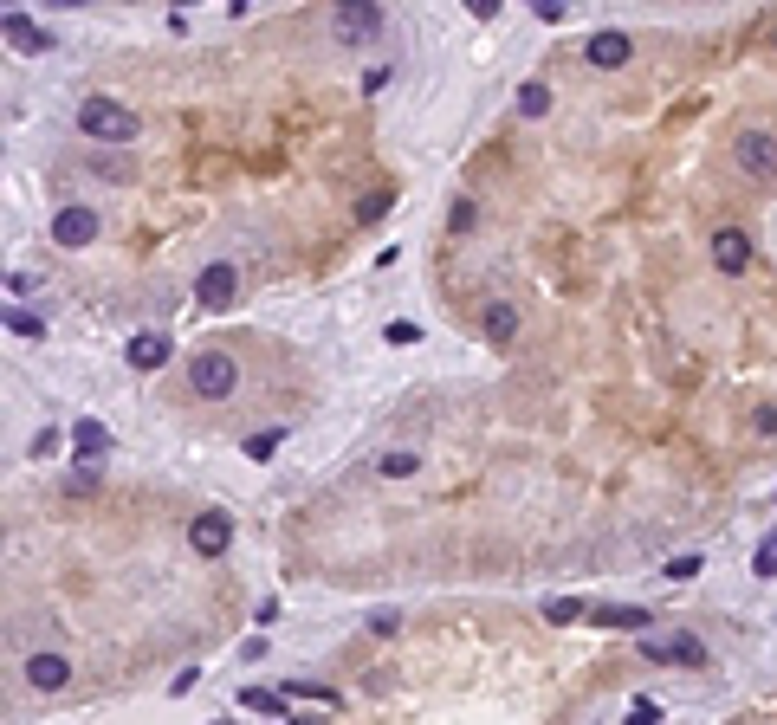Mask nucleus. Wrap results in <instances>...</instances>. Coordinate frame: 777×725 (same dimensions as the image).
<instances>
[{
  "mask_svg": "<svg viewBox=\"0 0 777 725\" xmlns=\"http://www.w3.org/2000/svg\"><path fill=\"white\" fill-rule=\"evenodd\" d=\"M473 221H480V208H473V201H467V195H460V201H454V214H447V227H454V234H467V227H473Z\"/></svg>",
  "mask_w": 777,
  "mask_h": 725,
  "instance_id": "25",
  "label": "nucleus"
},
{
  "mask_svg": "<svg viewBox=\"0 0 777 725\" xmlns=\"http://www.w3.org/2000/svg\"><path fill=\"white\" fill-rule=\"evenodd\" d=\"M7 331H13V337H39V331H46V318H33L26 305H13V311H7Z\"/></svg>",
  "mask_w": 777,
  "mask_h": 725,
  "instance_id": "20",
  "label": "nucleus"
},
{
  "mask_svg": "<svg viewBox=\"0 0 777 725\" xmlns=\"http://www.w3.org/2000/svg\"><path fill=\"white\" fill-rule=\"evenodd\" d=\"M383 214H389V195H363L357 201V221H383Z\"/></svg>",
  "mask_w": 777,
  "mask_h": 725,
  "instance_id": "27",
  "label": "nucleus"
},
{
  "mask_svg": "<svg viewBox=\"0 0 777 725\" xmlns=\"http://www.w3.org/2000/svg\"><path fill=\"white\" fill-rule=\"evenodd\" d=\"M531 13H538V20H544V26H557V20H564V13H570V7H564V0H538V7H531Z\"/></svg>",
  "mask_w": 777,
  "mask_h": 725,
  "instance_id": "30",
  "label": "nucleus"
},
{
  "mask_svg": "<svg viewBox=\"0 0 777 725\" xmlns=\"http://www.w3.org/2000/svg\"><path fill=\"white\" fill-rule=\"evenodd\" d=\"M629 725H661V706H654V700H635V706H629Z\"/></svg>",
  "mask_w": 777,
  "mask_h": 725,
  "instance_id": "28",
  "label": "nucleus"
},
{
  "mask_svg": "<svg viewBox=\"0 0 777 725\" xmlns=\"http://www.w3.org/2000/svg\"><path fill=\"white\" fill-rule=\"evenodd\" d=\"M642 654L648 661H680V667H706V648L693 635H674V641H648L642 635Z\"/></svg>",
  "mask_w": 777,
  "mask_h": 725,
  "instance_id": "12",
  "label": "nucleus"
},
{
  "mask_svg": "<svg viewBox=\"0 0 777 725\" xmlns=\"http://www.w3.org/2000/svg\"><path fill=\"white\" fill-rule=\"evenodd\" d=\"M758 434H765V441H777V408H758Z\"/></svg>",
  "mask_w": 777,
  "mask_h": 725,
  "instance_id": "32",
  "label": "nucleus"
},
{
  "mask_svg": "<svg viewBox=\"0 0 777 725\" xmlns=\"http://www.w3.org/2000/svg\"><path fill=\"white\" fill-rule=\"evenodd\" d=\"M629 52H635V39H629V33H616V26H603V33H590L583 59L603 65V72H616V65H629Z\"/></svg>",
  "mask_w": 777,
  "mask_h": 725,
  "instance_id": "6",
  "label": "nucleus"
},
{
  "mask_svg": "<svg viewBox=\"0 0 777 725\" xmlns=\"http://www.w3.org/2000/svg\"><path fill=\"white\" fill-rule=\"evenodd\" d=\"M65 680H72V661H65V654H26V687L59 693Z\"/></svg>",
  "mask_w": 777,
  "mask_h": 725,
  "instance_id": "10",
  "label": "nucleus"
},
{
  "mask_svg": "<svg viewBox=\"0 0 777 725\" xmlns=\"http://www.w3.org/2000/svg\"><path fill=\"white\" fill-rule=\"evenodd\" d=\"M383 33V7H376V0H344V7H337V39H344V46H363V39H376Z\"/></svg>",
  "mask_w": 777,
  "mask_h": 725,
  "instance_id": "3",
  "label": "nucleus"
},
{
  "mask_svg": "<svg viewBox=\"0 0 777 725\" xmlns=\"http://www.w3.org/2000/svg\"><path fill=\"white\" fill-rule=\"evenodd\" d=\"M370 635H395V609H376L370 615Z\"/></svg>",
  "mask_w": 777,
  "mask_h": 725,
  "instance_id": "31",
  "label": "nucleus"
},
{
  "mask_svg": "<svg viewBox=\"0 0 777 725\" xmlns=\"http://www.w3.org/2000/svg\"><path fill=\"white\" fill-rule=\"evenodd\" d=\"M285 693H298V700H318V706H337V693L318 687V680H285Z\"/></svg>",
  "mask_w": 777,
  "mask_h": 725,
  "instance_id": "23",
  "label": "nucleus"
},
{
  "mask_svg": "<svg viewBox=\"0 0 777 725\" xmlns=\"http://www.w3.org/2000/svg\"><path fill=\"white\" fill-rule=\"evenodd\" d=\"M739 169L745 175H771L777 169V136L771 130H745L739 136Z\"/></svg>",
  "mask_w": 777,
  "mask_h": 725,
  "instance_id": "8",
  "label": "nucleus"
},
{
  "mask_svg": "<svg viewBox=\"0 0 777 725\" xmlns=\"http://www.w3.org/2000/svg\"><path fill=\"white\" fill-rule=\"evenodd\" d=\"M124 357H130V369H162V363H169V337H162V331H136Z\"/></svg>",
  "mask_w": 777,
  "mask_h": 725,
  "instance_id": "14",
  "label": "nucleus"
},
{
  "mask_svg": "<svg viewBox=\"0 0 777 725\" xmlns=\"http://www.w3.org/2000/svg\"><path fill=\"white\" fill-rule=\"evenodd\" d=\"M72 454H78V467L104 460V454H111V428H104V421H91V415H78V421H72Z\"/></svg>",
  "mask_w": 777,
  "mask_h": 725,
  "instance_id": "9",
  "label": "nucleus"
},
{
  "mask_svg": "<svg viewBox=\"0 0 777 725\" xmlns=\"http://www.w3.org/2000/svg\"><path fill=\"white\" fill-rule=\"evenodd\" d=\"M214 725H227V719H214Z\"/></svg>",
  "mask_w": 777,
  "mask_h": 725,
  "instance_id": "34",
  "label": "nucleus"
},
{
  "mask_svg": "<svg viewBox=\"0 0 777 725\" xmlns=\"http://www.w3.org/2000/svg\"><path fill=\"white\" fill-rule=\"evenodd\" d=\"M285 725H324V719H285Z\"/></svg>",
  "mask_w": 777,
  "mask_h": 725,
  "instance_id": "33",
  "label": "nucleus"
},
{
  "mask_svg": "<svg viewBox=\"0 0 777 725\" xmlns=\"http://www.w3.org/2000/svg\"><path fill=\"white\" fill-rule=\"evenodd\" d=\"M234 292H240V272L227 266V259L201 266V279H195V298H201L208 311H227V305H234Z\"/></svg>",
  "mask_w": 777,
  "mask_h": 725,
  "instance_id": "4",
  "label": "nucleus"
},
{
  "mask_svg": "<svg viewBox=\"0 0 777 725\" xmlns=\"http://www.w3.org/2000/svg\"><path fill=\"white\" fill-rule=\"evenodd\" d=\"M240 706H247V713H285V700H279V693H266V687H247V693H240Z\"/></svg>",
  "mask_w": 777,
  "mask_h": 725,
  "instance_id": "21",
  "label": "nucleus"
},
{
  "mask_svg": "<svg viewBox=\"0 0 777 725\" xmlns=\"http://www.w3.org/2000/svg\"><path fill=\"white\" fill-rule=\"evenodd\" d=\"M279 441H285V434H279V428H266V434H253V441H247V460H272V454H279Z\"/></svg>",
  "mask_w": 777,
  "mask_h": 725,
  "instance_id": "24",
  "label": "nucleus"
},
{
  "mask_svg": "<svg viewBox=\"0 0 777 725\" xmlns=\"http://www.w3.org/2000/svg\"><path fill=\"white\" fill-rule=\"evenodd\" d=\"M78 130L98 136V143H130V136H136V111L117 104V98H85V104H78Z\"/></svg>",
  "mask_w": 777,
  "mask_h": 725,
  "instance_id": "1",
  "label": "nucleus"
},
{
  "mask_svg": "<svg viewBox=\"0 0 777 725\" xmlns=\"http://www.w3.org/2000/svg\"><path fill=\"white\" fill-rule=\"evenodd\" d=\"M486 337H493V344H512V337H518V311L512 305H486Z\"/></svg>",
  "mask_w": 777,
  "mask_h": 725,
  "instance_id": "16",
  "label": "nucleus"
},
{
  "mask_svg": "<svg viewBox=\"0 0 777 725\" xmlns=\"http://www.w3.org/2000/svg\"><path fill=\"white\" fill-rule=\"evenodd\" d=\"M518 111H525V117H544V111H551V91H544L538 78H525V85H518Z\"/></svg>",
  "mask_w": 777,
  "mask_h": 725,
  "instance_id": "18",
  "label": "nucleus"
},
{
  "mask_svg": "<svg viewBox=\"0 0 777 725\" xmlns=\"http://www.w3.org/2000/svg\"><path fill=\"white\" fill-rule=\"evenodd\" d=\"M771 46H777V39H771Z\"/></svg>",
  "mask_w": 777,
  "mask_h": 725,
  "instance_id": "35",
  "label": "nucleus"
},
{
  "mask_svg": "<svg viewBox=\"0 0 777 725\" xmlns=\"http://www.w3.org/2000/svg\"><path fill=\"white\" fill-rule=\"evenodd\" d=\"M667 577H674V583H687V577H700V557H667Z\"/></svg>",
  "mask_w": 777,
  "mask_h": 725,
  "instance_id": "26",
  "label": "nucleus"
},
{
  "mask_svg": "<svg viewBox=\"0 0 777 725\" xmlns=\"http://www.w3.org/2000/svg\"><path fill=\"white\" fill-rule=\"evenodd\" d=\"M590 622L596 628H648V609H635V603H596Z\"/></svg>",
  "mask_w": 777,
  "mask_h": 725,
  "instance_id": "15",
  "label": "nucleus"
},
{
  "mask_svg": "<svg viewBox=\"0 0 777 725\" xmlns=\"http://www.w3.org/2000/svg\"><path fill=\"white\" fill-rule=\"evenodd\" d=\"M713 266L719 272H745L752 266V234H745V227H719L713 234Z\"/></svg>",
  "mask_w": 777,
  "mask_h": 725,
  "instance_id": "7",
  "label": "nucleus"
},
{
  "mask_svg": "<svg viewBox=\"0 0 777 725\" xmlns=\"http://www.w3.org/2000/svg\"><path fill=\"white\" fill-rule=\"evenodd\" d=\"M577 615H590V609L577 603V596H551V603H544V622H557V628H564V622H577Z\"/></svg>",
  "mask_w": 777,
  "mask_h": 725,
  "instance_id": "19",
  "label": "nucleus"
},
{
  "mask_svg": "<svg viewBox=\"0 0 777 725\" xmlns=\"http://www.w3.org/2000/svg\"><path fill=\"white\" fill-rule=\"evenodd\" d=\"M188 544H195L201 557H221L227 544H234V518H227V512H201L195 525H188Z\"/></svg>",
  "mask_w": 777,
  "mask_h": 725,
  "instance_id": "5",
  "label": "nucleus"
},
{
  "mask_svg": "<svg viewBox=\"0 0 777 725\" xmlns=\"http://www.w3.org/2000/svg\"><path fill=\"white\" fill-rule=\"evenodd\" d=\"M0 33H7L13 52H46V46H52V33H46V26H33L26 13H7V20H0Z\"/></svg>",
  "mask_w": 777,
  "mask_h": 725,
  "instance_id": "13",
  "label": "nucleus"
},
{
  "mask_svg": "<svg viewBox=\"0 0 777 725\" xmlns=\"http://www.w3.org/2000/svg\"><path fill=\"white\" fill-rule=\"evenodd\" d=\"M240 382V363L227 357V350H201L195 363H188V389L201 395V402H227Z\"/></svg>",
  "mask_w": 777,
  "mask_h": 725,
  "instance_id": "2",
  "label": "nucleus"
},
{
  "mask_svg": "<svg viewBox=\"0 0 777 725\" xmlns=\"http://www.w3.org/2000/svg\"><path fill=\"white\" fill-rule=\"evenodd\" d=\"M91 486H98V473H91V467H72V473H65V492H91Z\"/></svg>",
  "mask_w": 777,
  "mask_h": 725,
  "instance_id": "29",
  "label": "nucleus"
},
{
  "mask_svg": "<svg viewBox=\"0 0 777 725\" xmlns=\"http://www.w3.org/2000/svg\"><path fill=\"white\" fill-rule=\"evenodd\" d=\"M52 240H59V246H91V240H98V214H91V208H59Z\"/></svg>",
  "mask_w": 777,
  "mask_h": 725,
  "instance_id": "11",
  "label": "nucleus"
},
{
  "mask_svg": "<svg viewBox=\"0 0 777 725\" xmlns=\"http://www.w3.org/2000/svg\"><path fill=\"white\" fill-rule=\"evenodd\" d=\"M752 577H777V531H765V544L752 557Z\"/></svg>",
  "mask_w": 777,
  "mask_h": 725,
  "instance_id": "22",
  "label": "nucleus"
},
{
  "mask_svg": "<svg viewBox=\"0 0 777 725\" xmlns=\"http://www.w3.org/2000/svg\"><path fill=\"white\" fill-rule=\"evenodd\" d=\"M376 473H383V480H408V473H421V460L408 454V447H395V454L376 460Z\"/></svg>",
  "mask_w": 777,
  "mask_h": 725,
  "instance_id": "17",
  "label": "nucleus"
}]
</instances>
